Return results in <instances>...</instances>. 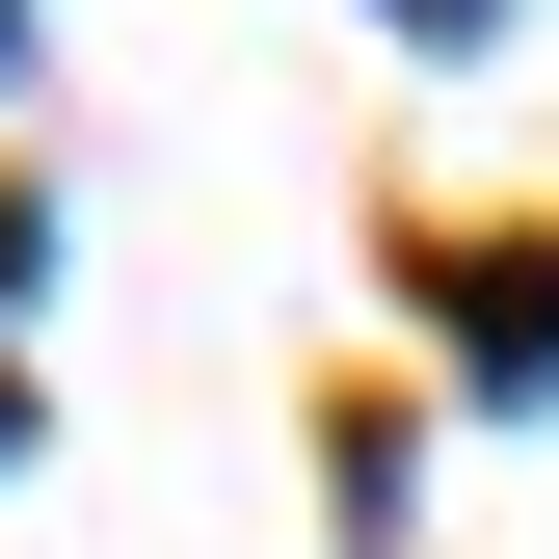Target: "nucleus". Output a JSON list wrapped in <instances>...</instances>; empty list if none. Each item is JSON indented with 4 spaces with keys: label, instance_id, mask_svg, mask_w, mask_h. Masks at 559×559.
Returning a JSON list of instances; mask_svg holds the SVG:
<instances>
[{
    "label": "nucleus",
    "instance_id": "2",
    "mask_svg": "<svg viewBox=\"0 0 559 559\" xmlns=\"http://www.w3.org/2000/svg\"><path fill=\"white\" fill-rule=\"evenodd\" d=\"M427 27H507V0H427Z\"/></svg>",
    "mask_w": 559,
    "mask_h": 559
},
{
    "label": "nucleus",
    "instance_id": "1",
    "mask_svg": "<svg viewBox=\"0 0 559 559\" xmlns=\"http://www.w3.org/2000/svg\"><path fill=\"white\" fill-rule=\"evenodd\" d=\"M453 320H479V373L533 400V373H559V240H507V266H453Z\"/></svg>",
    "mask_w": 559,
    "mask_h": 559
}]
</instances>
